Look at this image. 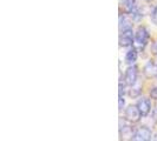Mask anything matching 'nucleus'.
I'll return each instance as SVG.
<instances>
[{
	"mask_svg": "<svg viewBox=\"0 0 157 141\" xmlns=\"http://www.w3.org/2000/svg\"><path fill=\"white\" fill-rule=\"evenodd\" d=\"M124 117H125V119L129 121V122L136 124V122H138V121L141 120V118L143 117V115L141 114V112H140V110H138L137 105H136V106L130 105V106H128V108H125Z\"/></svg>",
	"mask_w": 157,
	"mask_h": 141,
	"instance_id": "2",
	"label": "nucleus"
},
{
	"mask_svg": "<svg viewBox=\"0 0 157 141\" xmlns=\"http://www.w3.org/2000/svg\"><path fill=\"white\" fill-rule=\"evenodd\" d=\"M144 74L148 78H157V65L151 60L144 66Z\"/></svg>",
	"mask_w": 157,
	"mask_h": 141,
	"instance_id": "8",
	"label": "nucleus"
},
{
	"mask_svg": "<svg viewBox=\"0 0 157 141\" xmlns=\"http://www.w3.org/2000/svg\"><path fill=\"white\" fill-rule=\"evenodd\" d=\"M122 4H123L124 11H125L126 13H129V14L134 13L135 11L137 9L136 0H123V1H122Z\"/></svg>",
	"mask_w": 157,
	"mask_h": 141,
	"instance_id": "10",
	"label": "nucleus"
},
{
	"mask_svg": "<svg viewBox=\"0 0 157 141\" xmlns=\"http://www.w3.org/2000/svg\"><path fill=\"white\" fill-rule=\"evenodd\" d=\"M124 105H125V100H124V98H123V96H119V102H118V108H119V110H123Z\"/></svg>",
	"mask_w": 157,
	"mask_h": 141,
	"instance_id": "15",
	"label": "nucleus"
},
{
	"mask_svg": "<svg viewBox=\"0 0 157 141\" xmlns=\"http://www.w3.org/2000/svg\"><path fill=\"white\" fill-rule=\"evenodd\" d=\"M151 21H152V24L157 25V6L151 12Z\"/></svg>",
	"mask_w": 157,
	"mask_h": 141,
	"instance_id": "13",
	"label": "nucleus"
},
{
	"mask_svg": "<svg viewBox=\"0 0 157 141\" xmlns=\"http://www.w3.org/2000/svg\"><path fill=\"white\" fill-rule=\"evenodd\" d=\"M142 93V86L140 84H135L131 86V89L129 91V95L131 96V98H137V96H140Z\"/></svg>",
	"mask_w": 157,
	"mask_h": 141,
	"instance_id": "12",
	"label": "nucleus"
},
{
	"mask_svg": "<svg viewBox=\"0 0 157 141\" xmlns=\"http://www.w3.org/2000/svg\"><path fill=\"white\" fill-rule=\"evenodd\" d=\"M125 93V86L124 85H122V82L119 84V96H123Z\"/></svg>",
	"mask_w": 157,
	"mask_h": 141,
	"instance_id": "16",
	"label": "nucleus"
},
{
	"mask_svg": "<svg viewBox=\"0 0 157 141\" xmlns=\"http://www.w3.org/2000/svg\"><path fill=\"white\" fill-rule=\"evenodd\" d=\"M145 1H152V0H145Z\"/></svg>",
	"mask_w": 157,
	"mask_h": 141,
	"instance_id": "20",
	"label": "nucleus"
},
{
	"mask_svg": "<svg viewBox=\"0 0 157 141\" xmlns=\"http://www.w3.org/2000/svg\"><path fill=\"white\" fill-rule=\"evenodd\" d=\"M131 20L128 18L126 16H119V31H125L129 28H132V25H131Z\"/></svg>",
	"mask_w": 157,
	"mask_h": 141,
	"instance_id": "11",
	"label": "nucleus"
},
{
	"mask_svg": "<svg viewBox=\"0 0 157 141\" xmlns=\"http://www.w3.org/2000/svg\"><path fill=\"white\" fill-rule=\"evenodd\" d=\"M150 96H151L152 99L157 100V86H155L152 89H150Z\"/></svg>",
	"mask_w": 157,
	"mask_h": 141,
	"instance_id": "14",
	"label": "nucleus"
},
{
	"mask_svg": "<svg viewBox=\"0 0 157 141\" xmlns=\"http://www.w3.org/2000/svg\"><path fill=\"white\" fill-rule=\"evenodd\" d=\"M137 107H138V110L141 112V114L143 117H147L148 114L150 113V110H151V102L148 98H141L138 101H137Z\"/></svg>",
	"mask_w": 157,
	"mask_h": 141,
	"instance_id": "6",
	"label": "nucleus"
},
{
	"mask_svg": "<svg viewBox=\"0 0 157 141\" xmlns=\"http://www.w3.org/2000/svg\"><path fill=\"white\" fill-rule=\"evenodd\" d=\"M135 129L130 126H121L119 128V136H121V140H131L132 139V135H134Z\"/></svg>",
	"mask_w": 157,
	"mask_h": 141,
	"instance_id": "7",
	"label": "nucleus"
},
{
	"mask_svg": "<svg viewBox=\"0 0 157 141\" xmlns=\"http://www.w3.org/2000/svg\"><path fill=\"white\" fill-rule=\"evenodd\" d=\"M149 38L150 34L148 28L144 27V26H140L137 28L136 33H135V44L138 47H141V48H144L147 46L148 41H149Z\"/></svg>",
	"mask_w": 157,
	"mask_h": 141,
	"instance_id": "1",
	"label": "nucleus"
},
{
	"mask_svg": "<svg viewBox=\"0 0 157 141\" xmlns=\"http://www.w3.org/2000/svg\"><path fill=\"white\" fill-rule=\"evenodd\" d=\"M137 77H138V68L135 65H130L125 70V75H124L125 84L129 86L135 85L137 82Z\"/></svg>",
	"mask_w": 157,
	"mask_h": 141,
	"instance_id": "5",
	"label": "nucleus"
},
{
	"mask_svg": "<svg viewBox=\"0 0 157 141\" xmlns=\"http://www.w3.org/2000/svg\"><path fill=\"white\" fill-rule=\"evenodd\" d=\"M151 52H152L154 54H157V40L151 45Z\"/></svg>",
	"mask_w": 157,
	"mask_h": 141,
	"instance_id": "17",
	"label": "nucleus"
},
{
	"mask_svg": "<svg viewBox=\"0 0 157 141\" xmlns=\"http://www.w3.org/2000/svg\"><path fill=\"white\" fill-rule=\"evenodd\" d=\"M135 41V34L132 32V28H129L125 31L121 32V35H119V45L123 47H129L132 46Z\"/></svg>",
	"mask_w": 157,
	"mask_h": 141,
	"instance_id": "4",
	"label": "nucleus"
},
{
	"mask_svg": "<svg viewBox=\"0 0 157 141\" xmlns=\"http://www.w3.org/2000/svg\"><path fill=\"white\" fill-rule=\"evenodd\" d=\"M151 129L147 126H141L138 128H136L134 132V135H132V139L131 140H136V141H147V140H151Z\"/></svg>",
	"mask_w": 157,
	"mask_h": 141,
	"instance_id": "3",
	"label": "nucleus"
},
{
	"mask_svg": "<svg viewBox=\"0 0 157 141\" xmlns=\"http://www.w3.org/2000/svg\"><path fill=\"white\" fill-rule=\"evenodd\" d=\"M151 140L157 141V132L155 134H152V136H151Z\"/></svg>",
	"mask_w": 157,
	"mask_h": 141,
	"instance_id": "19",
	"label": "nucleus"
},
{
	"mask_svg": "<svg viewBox=\"0 0 157 141\" xmlns=\"http://www.w3.org/2000/svg\"><path fill=\"white\" fill-rule=\"evenodd\" d=\"M137 56H138V53H137V49L136 48H130L125 54V63L128 65H134L137 60Z\"/></svg>",
	"mask_w": 157,
	"mask_h": 141,
	"instance_id": "9",
	"label": "nucleus"
},
{
	"mask_svg": "<svg viewBox=\"0 0 157 141\" xmlns=\"http://www.w3.org/2000/svg\"><path fill=\"white\" fill-rule=\"evenodd\" d=\"M152 119H154V121L157 124V106L154 108V112H152Z\"/></svg>",
	"mask_w": 157,
	"mask_h": 141,
	"instance_id": "18",
	"label": "nucleus"
}]
</instances>
